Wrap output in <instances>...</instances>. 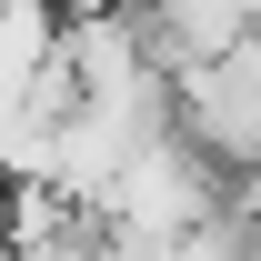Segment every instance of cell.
Here are the masks:
<instances>
[{
	"instance_id": "1",
	"label": "cell",
	"mask_w": 261,
	"mask_h": 261,
	"mask_svg": "<svg viewBox=\"0 0 261 261\" xmlns=\"http://www.w3.org/2000/svg\"><path fill=\"white\" fill-rule=\"evenodd\" d=\"M61 20H100V10H121V0H50Z\"/></svg>"
}]
</instances>
